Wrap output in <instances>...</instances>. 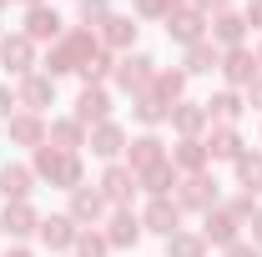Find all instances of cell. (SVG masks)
<instances>
[{
  "label": "cell",
  "instance_id": "obj_3",
  "mask_svg": "<svg viewBox=\"0 0 262 257\" xmlns=\"http://www.w3.org/2000/svg\"><path fill=\"white\" fill-rule=\"evenodd\" d=\"M166 20H171L166 31L177 35V40H187V46H196V35H202V20H196L192 10H182V15H166Z\"/></svg>",
  "mask_w": 262,
  "mask_h": 257
},
{
  "label": "cell",
  "instance_id": "obj_4",
  "mask_svg": "<svg viewBox=\"0 0 262 257\" xmlns=\"http://www.w3.org/2000/svg\"><path fill=\"white\" fill-rule=\"evenodd\" d=\"M146 227L171 237V232H177V207H171V202H151V212H146Z\"/></svg>",
  "mask_w": 262,
  "mask_h": 257
},
{
  "label": "cell",
  "instance_id": "obj_31",
  "mask_svg": "<svg viewBox=\"0 0 262 257\" xmlns=\"http://www.w3.org/2000/svg\"><path fill=\"white\" fill-rule=\"evenodd\" d=\"M81 252H86V257H101V252H106V242H101V237H81Z\"/></svg>",
  "mask_w": 262,
  "mask_h": 257
},
{
  "label": "cell",
  "instance_id": "obj_24",
  "mask_svg": "<svg viewBox=\"0 0 262 257\" xmlns=\"http://www.w3.org/2000/svg\"><path fill=\"white\" fill-rule=\"evenodd\" d=\"M217 35H222V40H237V35H242V20H237V15H217Z\"/></svg>",
  "mask_w": 262,
  "mask_h": 257
},
{
  "label": "cell",
  "instance_id": "obj_7",
  "mask_svg": "<svg viewBox=\"0 0 262 257\" xmlns=\"http://www.w3.org/2000/svg\"><path fill=\"white\" fill-rule=\"evenodd\" d=\"M40 237H46L51 247H66V242H76V232H71V217H51V222H40Z\"/></svg>",
  "mask_w": 262,
  "mask_h": 257
},
{
  "label": "cell",
  "instance_id": "obj_38",
  "mask_svg": "<svg viewBox=\"0 0 262 257\" xmlns=\"http://www.w3.org/2000/svg\"><path fill=\"white\" fill-rule=\"evenodd\" d=\"M0 5H5V0H0Z\"/></svg>",
  "mask_w": 262,
  "mask_h": 257
},
{
  "label": "cell",
  "instance_id": "obj_11",
  "mask_svg": "<svg viewBox=\"0 0 262 257\" xmlns=\"http://www.w3.org/2000/svg\"><path fill=\"white\" fill-rule=\"evenodd\" d=\"M146 66H151L146 56H126V61H121V71H116V76H121V86H141V81L151 76Z\"/></svg>",
  "mask_w": 262,
  "mask_h": 257
},
{
  "label": "cell",
  "instance_id": "obj_36",
  "mask_svg": "<svg viewBox=\"0 0 262 257\" xmlns=\"http://www.w3.org/2000/svg\"><path fill=\"white\" fill-rule=\"evenodd\" d=\"M252 101H257V106H262V86H257V91H252Z\"/></svg>",
  "mask_w": 262,
  "mask_h": 257
},
{
  "label": "cell",
  "instance_id": "obj_12",
  "mask_svg": "<svg viewBox=\"0 0 262 257\" xmlns=\"http://www.w3.org/2000/svg\"><path fill=\"white\" fill-rule=\"evenodd\" d=\"M237 177L247 182V192H262V157H237Z\"/></svg>",
  "mask_w": 262,
  "mask_h": 257
},
{
  "label": "cell",
  "instance_id": "obj_19",
  "mask_svg": "<svg viewBox=\"0 0 262 257\" xmlns=\"http://www.w3.org/2000/svg\"><path fill=\"white\" fill-rule=\"evenodd\" d=\"M207 152H212V157H237V136H232V131H217Z\"/></svg>",
  "mask_w": 262,
  "mask_h": 257
},
{
  "label": "cell",
  "instance_id": "obj_28",
  "mask_svg": "<svg viewBox=\"0 0 262 257\" xmlns=\"http://www.w3.org/2000/svg\"><path fill=\"white\" fill-rule=\"evenodd\" d=\"M56 136H61L66 146H76V141H81V126H76V121H61V126H56Z\"/></svg>",
  "mask_w": 262,
  "mask_h": 257
},
{
  "label": "cell",
  "instance_id": "obj_13",
  "mask_svg": "<svg viewBox=\"0 0 262 257\" xmlns=\"http://www.w3.org/2000/svg\"><path fill=\"white\" fill-rule=\"evenodd\" d=\"M56 31H61V15L35 5V10H31V35H56Z\"/></svg>",
  "mask_w": 262,
  "mask_h": 257
},
{
  "label": "cell",
  "instance_id": "obj_35",
  "mask_svg": "<svg viewBox=\"0 0 262 257\" xmlns=\"http://www.w3.org/2000/svg\"><path fill=\"white\" fill-rule=\"evenodd\" d=\"M247 15H257V20H262V0H252V10H247Z\"/></svg>",
  "mask_w": 262,
  "mask_h": 257
},
{
  "label": "cell",
  "instance_id": "obj_23",
  "mask_svg": "<svg viewBox=\"0 0 262 257\" xmlns=\"http://www.w3.org/2000/svg\"><path fill=\"white\" fill-rule=\"evenodd\" d=\"M20 96L31 101V106H40V101L51 96V81H26V91H20Z\"/></svg>",
  "mask_w": 262,
  "mask_h": 257
},
{
  "label": "cell",
  "instance_id": "obj_20",
  "mask_svg": "<svg viewBox=\"0 0 262 257\" xmlns=\"http://www.w3.org/2000/svg\"><path fill=\"white\" fill-rule=\"evenodd\" d=\"M101 212V197L96 192H76V217H96Z\"/></svg>",
  "mask_w": 262,
  "mask_h": 257
},
{
  "label": "cell",
  "instance_id": "obj_25",
  "mask_svg": "<svg viewBox=\"0 0 262 257\" xmlns=\"http://www.w3.org/2000/svg\"><path fill=\"white\" fill-rule=\"evenodd\" d=\"M177 126H182V131H196V126H202V111H196V106H182V111H177Z\"/></svg>",
  "mask_w": 262,
  "mask_h": 257
},
{
  "label": "cell",
  "instance_id": "obj_32",
  "mask_svg": "<svg viewBox=\"0 0 262 257\" xmlns=\"http://www.w3.org/2000/svg\"><path fill=\"white\" fill-rule=\"evenodd\" d=\"M0 116H10V91L0 86Z\"/></svg>",
  "mask_w": 262,
  "mask_h": 257
},
{
  "label": "cell",
  "instance_id": "obj_34",
  "mask_svg": "<svg viewBox=\"0 0 262 257\" xmlns=\"http://www.w3.org/2000/svg\"><path fill=\"white\" fill-rule=\"evenodd\" d=\"M252 237H257V242H262V212H257V222H252Z\"/></svg>",
  "mask_w": 262,
  "mask_h": 257
},
{
  "label": "cell",
  "instance_id": "obj_17",
  "mask_svg": "<svg viewBox=\"0 0 262 257\" xmlns=\"http://www.w3.org/2000/svg\"><path fill=\"white\" fill-rule=\"evenodd\" d=\"M212 66H217V51H212V46H192L187 71H196V76H202V71H212Z\"/></svg>",
  "mask_w": 262,
  "mask_h": 257
},
{
  "label": "cell",
  "instance_id": "obj_16",
  "mask_svg": "<svg viewBox=\"0 0 262 257\" xmlns=\"http://www.w3.org/2000/svg\"><path fill=\"white\" fill-rule=\"evenodd\" d=\"M136 161H141V166H162V141H157V136H141V141H136Z\"/></svg>",
  "mask_w": 262,
  "mask_h": 257
},
{
  "label": "cell",
  "instance_id": "obj_14",
  "mask_svg": "<svg viewBox=\"0 0 262 257\" xmlns=\"http://www.w3.org/2000/svg\"><path fill=\"white\" fill-rule=\"evenodd\" d=\"M207 237L212 242H232L237 237V222H232L227 212H217V217H207Z\"/></svg>",
  "mask_w": 262,
  "mask_h": 257
},
{
  "label": "cell",
  "instance_id": "obj_10",
  "mask_svg": "<svg viewBox=\"0 0 262 257\" xmlns=\"http://www.w3.org/2000/svg\"><path fill=\"white\" fill-rule=\"evenodd\" d=\"M252 71H257V56H247V51L227 56V81H252Z\"/></svg>",
  "mask_w": 262,
  "mask_h": 257
},
{
  "label": "cell",
  "instance_id": "obj_15",
  "mask_svg": "<svg viewBox=\"0 0 262 257\" xmlns=\"http://www.w3.org/2000/svg\"><path fill=\"white\" fill-rule=\"evenodd\" d=\"M91 146H96L101 157H116V152H121V131H116V126H101L96 136H91Z\"/></svg>",
  "mask_w": 262,
  "mask_h": 257
},
{
  "label": "cell",
  "instance_id": "obj_26",
  "mask_svg": "<svg viewBox=\"0 0 262 257\" xmlns=\"http://www.w3.org/2000/svg\"><path fill=\"white\" fill-rule=\"evenodd\" d=\"M106 26H111V40H116V46H121V40H131V35H136V26H131V20H106Z\"/></svg>",
  "mask_w": 262,
  "mask_h": 257
},
{
  "label": "cell",
  "instance_id": "obj_8",
  "mask_svg": "<svg viewBox=\"0 0 262 257\" xmlns=\"http://www.w3.org/2000/svg\"><path fill=\"white\" fill-rule=\"evenodd\" d=\"M0 61L10 66V71H26V61H31V40H20V35L5 40V46H0Z\"/></svg>",
  "mask_w": 262,
  "mask_h": 257
},
{
  "label": "cell",
  "instance_id": "obj_18",
  "mask_svg": "<svg viewBox=\"0 0 262 257\" xmlns=\"http://www.w3.org/2000/svg\"><path fill=\"white\" fill-rule=\"evenodd\" d=\"M212 111H217V116H222V121H232V116H237V111H242V106H237V96H217V101H207V116H212Z\"/></svg>",
  "mask_w": 262,
  "mask_h": 257
},
{
  "label": "cell",
  "instance_id": "obj_5",
  "mask_svg": "<svg viewBox=\"0 0 262 257\" xmlns=\"http://www.w3.org/2000/svg\"><path fill=\"white\" fill-rule=\"evenodd\" d=\"M31 227H35V217H31V207H26V202L5 207V232H10V237H26Z\"/></svg>",
  "mask_w": 262,
  "mask_h": 257
},
{
  "label": "cell",
  "instance_id": "obj_2",
  "mask_svg": "<svg viewBox=\"0 0 262 257\" xmlns=\"http://www.w3.org/2000/svg\"><path fill=\"white\" fill-rule=\"evenodd\" d=\"M0 192L10 197V202H26V192H31V172H20V166H5V172H0Z\"/></svg>",
  "mask_w": 262,
  "mask_h": 257
},
{
  "label": "cell",
  "instance_id": "obj_1",
  "mask_svg": "<svg viewBox=\"0 0 262 257\" xmlns=\"http://www.w3.org/2000/svg\"><path fill=\"white\" fill-rule=\"evenodd\" d=\"M40 172L56 177V182H66V187H76V177H81L76 157H51V152H40Z\"/></svg>",
  "mask_w": 262,
  "mask_h": 257
},
{
  "label": "cell",
  "instance_id": "obj_37",
  "mask_svg": "<svg viewBox=\"0 0 262 257\" xmlns=\"http://www.w3.org/2000/svg\"><path fill=\"white\" fill-rule=\"evenodd\" d=\"M202 5H222V0H202Z\"/></svg>",
  "mask_w": 262,
  "mask_h": 257
},
{
  "label": "cell",
  "instance_id": "obj_30",
  "mask_svg": "<svg viewBox=\"0 0 262 257\" xmlns=\"http://www.w3.org/2000/svg\"><path fill=\"white\" fill-rule=\"evenodd\" d=\"M81 15H86V20H96V15H106V0H81Z\"/></svg>",
  "mask_w": 262,
  "mask_h": 257
},
{
  "label": "cell",
  "instance_id": "obj_33",
  "mask_svg": "<svg viewBox=\"0 0 262 257\" xmlns=\"http://www.w3.org/2000/svg\"><path fill=\"white\" fill-rule=\"evenodd\" d=\"M227 257H257V252H252V247H232Z\"/></svg>",
  "mask_w": 262,
  "mask_h": 257
},
{
  "label": "cell",
  "instance_id": "obj_27",
  "mask_svg": "<svg viewBox=\"0 0 262 257\" xmlns=\"http://www.w3.org/2000/svg\"><path fill=\"white\" fill-rule=\"evenodd\" d=\"M177 157H182V166H202V146H196V141H182Z\"/></svg>",
  "mask_w": 262,
  "mask_h": 257
},
{
  "label": "cell",
  "instance_id": "obj_6",
  "mask_svg": "<svg viewBox=\"0 0 262 257\" xmlns=\"http://www.w3.org/2000/svg\"><path fill=\"white\" fill-rule=\"evenodd\" d=\"M76 116H81V121H101V116H106V91H81Z\"/></svg>",
  "mask_w": 262,
  "mask_h": 257
},
{
  "label": "cell",
  "instance_id": "obj_9",
  "mask_svg": "<svg viewBox=\"0 0 262 257\" xmlns=\"http://www.w3.org/2000/svg\"><path fill=\"white\" fill-rule=\"evenodd\" d=\"M131 187H136V177H131V172H121V166H116V172H106V197H111V202H126Z\"/></svg>",
  "mask_w": 262,
  "mask_h": 257
},
{
  "label": "cell",
  "instance_id": "obj_22",
  "mask_svg": "<svg viewBox=\"0 0 262 257\" xmlns=\"http://www.w3.org/2000/svg\"><path fill=\"white\" fill-rule=\"evenodd\" d=\"M111 227H116V232H111V242H136V222H131L126 212H121V217H116Z\"/></svg>",
  "mask_w": 262,
  "mask_h": 257
},
{
  "label": "cell",
  "instance_id": "obj_29",
  "mask_svg": "<svg viewBox=\"0 0 262 257\" xmlns=\"http://www.w3.org/2000/svg\"><path fill=\"white\" fill-rule=\"evenodd\" d=\"M10 131H15L20 141H35V136H40V126H35V121H15V126H10Z\"/></svg>",
  "mask_w": 262,
  "mask_h": 257
},
{
  "label": "cell",
  "instance_id": "obj_21",
  "mask_svg": "<svg viewBox=\"0 0 262 257\" xmlns=\"http://www.w3.org/2000/svg\"><path fill=\"white\" fill-rule=\"evenodd\" d=\"M166 252H171V257H202V242H192V237H171Z\"/></svg>",
  "mask_w": 262,
  "mask_h": 257
}]
</instances>
